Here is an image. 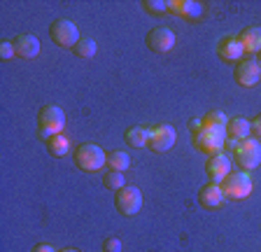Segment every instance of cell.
<instances>
[{
	"instance_id": "cell-1",
	"label": "cell",
	"mask_w": 261,
	"mask_h": 252,
	"mask_svg": "<svg viewBox=\"0 0 261 252\" xmlns=\"http://www.w3.org/2000/svg\"><path fill=\"white\" fill-rule=\"evenodd\" d=\"M226 126H215V124H201L198 129L191 131V143L196 149H201L205 154H219L226 143Z\"/></svg>"
},
{
	"instance_id": "cell-2",
	"label": "cell",
	"mask_w": 261,
	"mask_h": 252,
	"mask_svg": "<svg viewBox=\"0 0 261 252\" xmlns=\"http://www.w3.org/2000/svg\"><path fill=\"white\" fill-rule=\"evenodd\" d=\"M63 126H65V115H63V110H61L59 105H44V108H40V112H38V136H40V140L47 143L51 136L63 133Z\"/></svg>"
},
{
	"instance_id": "cell-3",
	"label": "cell",
	"mask_w": 261,
	"mask_h": 252,
	"mask_svg": "<svg viewBox=\"0 0 261 252\" xmlns=\"http://www.w3.org/2000/svg\"><path fill=\"white\" fill-rule=\"evenodd\" d=\"M75 164H77V168L87 170V173H96V170H100L103 166H108V154L98 147V145L84 143V145H80L75 152Z\"/></svg>"
},
{
	"instance_id": "cell-4",
	"label": "cell",
	"mask_w": 261,
	"mask_h": 252,
	"mask_svg": "<svg viewBox=\"0 0 261 252\" xmlns=\"http://www.w3.org/2000/svg\"><path fill=\"white\" fill-rule=\"evenodd\" d=\"M252 178L247 175V170H231L228 178L222 182V189L226 194V198H233V201H243L252 194Z\"/></svg>"
},
{
	"instance_id": "cell-5",
	"label": "cell",
	"mask_w": 261,
	"mask_h": 252,
	"mask_svg": "<svg viewBox=\"0 0 261 252\" xmlns=\"http://www.w3.org/2000/svg\"><path fill=\"white\" fill-rule=\"evenodd\" d=\"M233 159L243 170H252L261 164V143L254 138H245L240 140L238 147L233 149Z\"/></svg>"
},
{
	"instance_id": "cell-6",
	"label": "cell",
	"mask_w": 261,
	"mask_h": 252,
	"mask_svg": "<svg viewBox=\"0 0 261 252\" xmlns=\"http://www.w3.org/2000/svg\"><path fill=\"white\" fill-rule=\"evenodd\" d=\"M49 35H51L54 44H59V47H72V49H75V44L82 40L80 28L72 21H68V19H56V21L49 26Z\"/></svg>"
},
{
	"instance_id": "cell-7",
	"label": "cell",
	"mask_w": 261,
	"mask_h": 252,
	"mask_svg": "<svg viewBox=\"0 0 261 252\" xmlns=\"http://www.w3.org/2000/svg\"><path fill=\"white\" fill-rule=\"evenodd\" d=\"M114 203H117V210H119L124 217H133V215H138V210L142 208V194L138 187L126 185L124 189L117 192Z\"/></svg>"
},
{
	"instance_id": "cell-8",
	"label": "cell",
	"mask_w": 261,
	"mask_h": 252,
	"mask_svg": "<svg viewBox=\"0 0 261 252\" xmlns=\"http://www.w3.org/2000/svg\"><path fill=\"white\" fill-rule=\"evenodd\" d=\"M145 42L152 52H156V54H166V52H170L175 47V33L168 26H156L147 33Z\"/></svg>"
},
{
	"instance_id": "cell-9",
	"label": "cell",
	"mask_w": 261,
	"mask_h": 252,
	"mask_svg": "<svg viewBox=\"0 0 261 252\" xmlns=\"http://www.w3.org/2000/svg\"><path fill=\"white\" fill-rule=\"evenodd\" d=\"M177 140V133L170 124H159L152 129V136H149V147L152 152H168L170 147Z\"/></svg>"
},
{
	"instance_id": "cell-10",
	"label": "cell",
	"mask_w": 261,
	"mask_h": 252,
	"mask_svg": "<svg viewBox=\"0 0 261 252\" xmlns=\"http://www.w3.org/2000/svg\"><path fill=\"white\" fill-rule=\"evenodd\" d=\"M205 173L207 178H210L215 185H219V182H224L228 178V173H231V159H228L226 154H212L210 159L205 161Z\"/></svg>"
},
{
	"instance_id": "cell-11",
	"label": "cell",
	"mask_w": 261,
	"mask_h": 252,
	"mask_svg": "<svg viewBox=\"0 0 261 252\" xmlns=\"http://www.w3.org/2000/svg\"><path fill=\"white\" fill-rule=\"evenodd\" d=\"M236 82L240 87H254L256 82L261 80V66L256 63V59H247V61H240L236 66Z\"/></svg>"
},
{
	"instance_id": "cell-12",
	"label": "cell",
	"mask_w": 261,
	"mask_h": 252,
	"mask_svg": "<svg viewBox=\"0 0 261 252\" xmlns=\"http://www.w3.org/2000/svg\"><path fill=\"white\" fill-rule=\"evenodd\" d=\"M12 44H14L16 56H21V59H35V56L40 54V49H42L40 40L31 33H19L12 40Z\"/></svg>"
},
{
	"instance_id": "cell-13",
	"label": "cell",
	"mask_w": 261,
	"mask_h": 252,
	"mask_svg": "<svg viewBox=\"0 0 261 252\" xmlns=\"http://www.w3.org/2000/svg\"><path fill=\"white\" fill-rule=\"evenodd\" d=\"M224 198H226V194H224L222 185H215V182L201 187V192H198V203H201L203 208H207V210L219 208V206L224 203Z\"/></svg>"
},
{
	"instance_id": "cell-14",
	"label": "cell",
	"mask_w": 261,
	"mask_h": 252,
	"mask_svg": "<svg viewBox=\"0 0 261 252\" xmlns=\"http://www.w3.org/2000/svg\"><path fill=\"white\" fill-rule=\"evenodd\" d=\"M168 10L175 12V14H179V17H185V19H198L205 7H203L201 3H196V0H170Z\"/></svg>"
},
{
	"instance_id": "cell-15",
	"label": "cell",
	"mask_w": 261,
	"mask_h": 252,
	"mask_svg": "<svg viewBox=\"0 0 261 252\" xmlns=\"http://www.w3.org/2000/svg\"><path fill=\"white\" fill-rule=\"evenodd\" d=\"M217 54L222 56L224 61H240V56L245 54V49H243V44H240L238 38H231V35H228V38L219 40Z\"/></svg>"
},
{
	"instance_id": "cell-16",
	"label": "cell",
	"mask_w": 261,
	"mask_h": 252,
	"mask_svg": "<svg viewBox=\"0 0 261 252\" xmlns=\"http://www.w3.org/2000/svg\"><path fill=\"white\" fill-rule=\"evenodd\" d=\"M149 136H152V129H147V126H130L126 131L124 140L130 147H149Z\"/></svg>"
},
{
	"instance_id": "cell-17",
	"label": "cell",
	"mask_w": 261,
	"mask_h": 252,
	"mask_svg": "<svg viewBox=\"0 0 261 252\" xmlns=\"http://www.w3.org/2000/svg\"><path fill=\"white\" fill-rule=\"evenodd\" d=\"M238 40H240L245 52H256V54H259L261 52V26L245 28L243 33L238 35Z\"/></svg>"
},
{
	"instance_id": "cell-18",
	"label": "cell",
	"mask_w": 261,
	"mask_h": 252,
	"mask_svg": "<svg viewBox=\"0 0 261 252\" xmlns=\"http://www.w3.org/2000/svg\"><path fill=\"white\" fill-rule=\"evenodd\" d=\"M252 133V124L250 119H245V117H236L226 124V136L228 138H236V140H245V138H250Z\"/></svg>"
},
{
	"instance_id": "cell-19",
	"label": "cell",
	"mask_w": 261,
	"mask_h": 252,
	"mask_svg": "<svg viewBox=\"0 0 261 252\" xmlns=\"http://www.w3.org/2000/svg\"><path fill=\"white\" fill-rule=\"evenodd\" d=\"M47 149L49 154H54V157H65V154L70 152V140L63 136V133H56L47 140Z\"/></svg>"
},
{
	"instance_id": "cell-20",
	"label": "cell",
	"mask_w": 261,
	"mask_h": 252,
	"mask_svg": "<svg viewBox=\"0 0 261 252\" xmlns=\"http://www.w3.org/2000/svg\"><path fill=\"white\" fill-rule=\"evenodd\" d=\"M108 166H110V170L124 173L130 166V157L126 152H121V149H112V152H108Z\"/></svg>"
},
{
	"instance_id": "cell-21",
	"label": "cell",
	"mask_w": 261,
	"mask_h": 252,
	"mask_svg": "<svg viewBox=\"0 0 261 252\" xmlns=\"http://www.w3.org/2000/svg\"><path fill=\"white\" fill-rule=\"evenodd\" d=\"M75 52L80 59H91V56H96V52H98V44H96V40H91V38H82L80 42L75 44Z\"/></svg>"
},
{
	"instance_id": "cell-22",
	"label": "cell",
	"mask_w": 261,
	"mask_h": 252,
	"mask_svg": "<svg viewBox=\"0 0 261 252\" xmlns=\"http://www.w3.org/2000/svg\"><path fill=\"white\" fill-rule=\"evenodd\" d=\"M103 185L108 187V189H112V192H119V189L126 187V178H124V173H119V170H108L103 175Z\"/></svg>"
},
{
	"instance_id": "cell-23",
	"label": "cell",
	"mask_w": 261,
	"mask_h": 252,
	"mask_svg": "<svg viewBox=\"0 0 261 252\" xmlns=\"http://www.w3.org/2000/svg\"><path fill=\"white\" fill-rule=\"evenodd\" d=\"M142 7L149 14H166L168 12V3L166 0H142Z\"/></svg>"
},
{
	"instance_id": "cell-24",
	"label": "cell",
	"mask_w": 261,
	"mask_h": 252,
	"mask_svg": "<svg viewBox=\"0 0 261 252\" xmlns=\"http://www.w3.org/2000/svg\"><path fill=\"white\" fill-rule=\"evenodd\" d=\"M203 124H215V126H226L228 124V119H226V115H224L222 110H210L205 115V119H203Z\"/></svg>"
},
{
	"instance_id": "cell-25",
	"label": "cell",
	"mask_w": 261,
	"mask_h": 252,
	"mask_svg": "<svg viewBox=\"0 0 261 252\" xmlns=\"http://www.w3.org/2000/svg\"><path fill=\"white\" fill-rule=\"evenodd\" d=\"M103 252H121V241L117 236H110L103 241Z\"/></svg>"
},
{
	"instance_id": "cell-26",
	"label": "cell",
	"mask_w": 261,
	"mask_h": 252,
	"mask_svg": "<svg viewBox=\"0 0 261 252\" xmlns=\"http://www.w3.org/2000/svg\"><path fill=\"white\" fill-rule=\"evenodd\" d=\"M12 56H16L14 44L12 42H0V59L7 61V59H12Z\"/></svg>"
},
{
	"instance_id": "cell-27",
	"label": "cell",
	"mask_w": 261,
	"mask_h": 252,
	"mask_svg": "<svg viewBox=\"0 0 261 252\" xmlns=\"http://www.w3.org/2000/svg\"><path fill=\"white\" fill-rule=\"evenodd\" d=\"M250 124H252V136L261 140V115H256L254 119H250Z\"/></svg>"
},
{
	"instance_id": "cell-28",
	"label": "cell",
	"mask_w": 261,
	"mask_h": 252,
	"mask_svg": "<svg viewBox=\"0 0 261 252\" xmlns=\"http://www.w3.org/2000/svg\"><path fill=\"white\" fill-rule=\"evenodd\" d=\"M31 252H56L54 245H49V243H38V245L33 247Z\"/></svg>"
},
{
	"instance_id": "cell-29",
	"label": "cell",
	"mask_w": 261,
	"mask_h": 252,
	"mask_svg": "<svg viewBox=\"0 0 261 252\" xmlns=\"http://www.w3.org/2000/svg\"><path fill=\"white\" fill-rule=\"evenodd\" d=\"M238 143H240V140H236V138H226L224 147H226V149H236V147H238Z\"/></svg>"
},
{
	"instance_id": "cell-30",
	"label": "cell",
	"mask_w": 261,
	"mask_h": 252,
	"mask_svg": "<svg viewBox=\"0 0 261 252\" xmlns=\"http://www.w3.org/2000/svg\"><path fill=\"white\" fill-rule=\"evenodd\" d=\"M61 252H80V250H72V247H68V250H61Z\"/></svg>"
},
{
	"instance_id": "cell-31",
	"label": "cell",
	"mask_w": 261,
	"mask_h": 252,
	"mask_svg": "<svg viewBox=\"0 0 261 252\" xmlns=\"http://www.w3.org/2000/svg\"><path fill=\"white\" fill-rule=\"evenodd\" d=\"M256 63H259V66H261V52H259V56H256Z\"/></svg>"
}]
</instances>
